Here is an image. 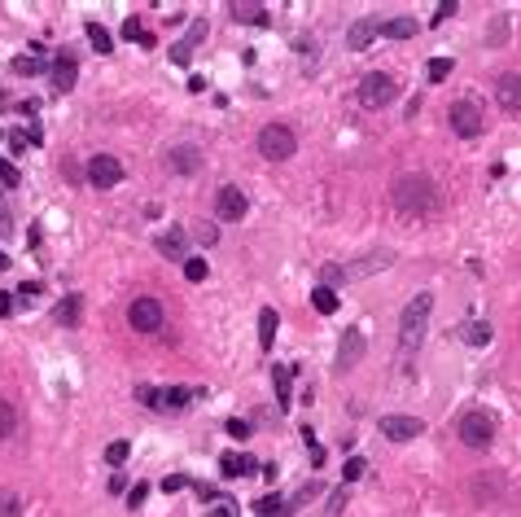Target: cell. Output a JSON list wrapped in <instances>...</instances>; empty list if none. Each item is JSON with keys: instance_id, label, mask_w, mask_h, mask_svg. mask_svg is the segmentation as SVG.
I'll return each mask as SVG.
<instances>
[{"instance_id": "obj_40", "label": "cell", "mask_w": 521, "mask_h": 517, "mask_svg": "<svg viewBox=\"0 0 521 517\" xmlns=\"http://www.w3.org/2000/svg\"><path fill=\"white\" fill-rule=\"evenodd\" d=\"M40 290H44L40 281H27V285H18V303H27V307H31V303L40 298Z\"/></svg>"}, {"instance_id": "obj_21", "label": "cell", "mask_w": 521, "mask_h": 517, "mask_svg": "<svg viewBox=\"0 0 521 517\" xmlns=\"http://www.w3.org/2000/svg\"><path fill=\"white\" fill-rule=\"evenodd\" d=\"M276 325H280L276 307H263V312H258V347L263 351H272V342H276Z\"/></svg>"}, {"instance_id": "obj_51", "label": "cell", "mask_w": 521, "mask_h": 517, "mask_svg": "<svg viewBox=\"0 0 521 517\" xmlns=\"http://www.w3.org/2000/svg\"><path fill=\"white\" fill-rule=\"evenodd\" d=\"M211 517H232V504H215V508H211Z\"/></svg>"}, {"instance_id": "obj_11", "label": "cell", "mask_w": 521, "mask_h": 517, "mask_svg": "<svg viewBox=\"0 0 521 517\" xmlns=\"http://www.w3.org/2000/svg\"><path fill=\"white\" fill-rule=\"evenodd\" d=\"M495 101H500V110L504 114H521V75L508 70L495 80Z\"/></svg>"}, {"instance_id": "obj_46", "label": "cell", "mask_w": 521, "mask_h": 517, "mask_svg": "<svg viewBox=\"0 0 521 517\" xmlns=\"http://www.w3.org/2000/svg\"><path fill=\"white\" fill-rule=\"evenodd\" d=\"M197 496H202V504H211V500H228V496H219L211 482H197Z\"/></svg>"}, {"instance_id": "obj_16", "label": "cell", "mask_w": 521, "mask_h": 517, "mask_svg": "<svg viewBox=\"0 0 521 517\" xmlns=\"http://www.w3.org/2000/svg\"><path fill=\"white\" fill-rule=\"evenodd\" d=\"M219 474L224 478H250V474H258V460L246 456V452H224L219 456Z\"/></svg>"}, {"instance_id": "obj_30", "label": "cell", "mask_w": 521, "mask_h": 517, "mask_svg": "<svg viewBox=\"0 0 521 517\" xmlns=\"http://www.w3.org/2000/svg\"><path fill=\"white\" fill-rule=\"evenodd\" d=\"M451 70H456V62H451V58H429V66H425V75H429L434 84H442Z\"/></svg>"}, {"instance_id": "obj_44", "label": "cell", "mask_w": 521, "mask_h": 517, "mask_svg": "<svg viewBox=\"0 0 521 517\" xmlns=\"http://www.w3.org/2000/svg\"><path fill=\"white\" fill-rule=\"evenodd\" d=\"M141 36H145L141 18H127V22H123V40H141Z\"/></svg>"}, {"instance_id": "obj_38", "label": "cell", "mask_w": 521, "mask_h": 517, "mask_svg": "<svg viewBox=\"0 0 521 517\" xmlns=\"http://www.w3.org/2000/svg\"><path fill=\"white\" fill-rule=\"evenodd\" d=\"M149 496V482H136V486H127V508H141Z\"/></svg>"}, {"instance_id": "obj_17", "label": "cell", "mask_w": 521, "mask_h": 517, "mask_svg": "<svg viewBox=\"0 0 521 517\" xmlns=\"http://www.w3.org/2000/svg\"><path fill=\"white\" fill-rule=\"evenodd\" d=\"M75 80H79V62L66 58V53H57V58H53V88H57V92H70Z\"/></svg>"}, {"instance_id": "obj_41", "label": "cell", "mask_w": 521, "mask_h": 517, "mask_svg": "<svg viewBox=\"0 0 521 517\" xmlns=\"http://www.w3.org/2000/svg\"><path fill=\"white\" fill-rule=\"evenodd\" d=\"M224 430H228V434H232V438H241V443H246V438H250V434H254V430H250V421H241V417H232V421H228V425H224Z\"/></svg>"}, {"instance_id": "obj_33", "label": "cell", "mask_w": 521, "mask_h": 517, "mask_svg": "<svg viewBox=\"0 0 521 517\" xmlns=\"http://www.w3.org/2000/svg\"><path fill=\"white\" fill-rule=\"evenodd\" d=\"M363 469H368V460H363V456H351V460L342 464V486L355 482V478H363Z\"/></svg>"}, {"instance_id": "obj_36", "label": "cell", "mask_w": 521, "mask_h": 517, "mask_svg": "<svg viewBox=\"0 0 521 517\" xmlns=\"http://www.w3.org/2000/svg\"><path fill=\"white\" fill-rule=\"evenodd\" d=\"M127 456H132V447H127V443H123V438H114V443L106 447V464H123Z\"/></svg>"}, {"instance_id": "obj_24", "label": "cell", "mask_w": 521, "mask_h": 517, "mask_svg": "<svg viewBox=\"0 0 521 517\" xmlns=\"http://www.w3.org/2000/svg\"><path fill=\"white\" fill-rule=\"evenodd\" d=\"M460 338H464L468 347H486V342H490V325H486V320H464V325H460Z\"/></svg>"}, {"instance_id": "obj_15", "label": "cell", "mask_w": 521, "mask_h": 517, "mask_svg": "<svg viewBox=\"0 0 521 517\" xmlns=\"http://www.w3.org/2000/svg\"><path fill=\"white\" fill-rule=\"evenodd\" d=\"M381 36V22L377 18H359L351 22V31H346V44L355 48V53H363V48H373V40Z\"/></svg>"}, {"instance_id": "obj_6", "label": "cell", "mask_w": 521, "mask_h": 517, "mask_svg": "<svg viewBox=\"0 0 521 517\" xmlns=\"http://www.w3.org/2000/svg\"><path fill=\"white\" fill-rule=\"evenodd\" d=\"M84 175H88L92 189H114V185H123V163L114 158V153H92Z\"/></svg>"}, {"instance_id": "obj_48", "label": "cell", "mask_w": 521, "mask_h": 517, "mask_svg": "<svg viewBox=\"0 0 521 517\" xmlns=\"http://www.w3.org/2000/svg\"><path fill=\"white\" fill-rule=\"evenodd\" d=\"M0 180H5V185H18V167L13 163H0Z\"/></svg>"}, {"instance_id": "obj_45", "label": "cell", "mask_w": 521, "mask_h": 517, "mask_svg": "<svg viewBox=\"0 0 521 517\" xmlns=\"http://www.w3.org/2000/svg\"><path fill=\"white\" fill-rule=\"evenodd\" d=\"M136 403L153 408V403H158V391H153V386H136Z\"/></svg>"}, {"instance_id": "obj_32", "label": "cell", "mask_w": 521, "mask_h": 517, "mask_svg": "<svg viewBox=\"0 0 521 517\" xmlns=\"http://www.w3.org/2000/svg\"><path fill=\"white\" fill-rule=\"evenodd\" d=\"M0 517H22V496H13V491H0Z\"/></svg>"}, {"instance_id": "obj_2", "label": "cell", "mask_w": 521, "mask_h": 517, "mask_svg": "<svg viewBox=\"0 0 521 517\" xmlns=\"http://www.w3.org/2000/svg\"><path fill=\"white\" fill-rule=\"evenodd\" d=\"M429 312H434V294L429 290H421V294L403 307V316H399V351H416V347H421Z\"/></svg>"}, {"instance_id": "obj_50", "label": "cell", "mask_w": 521, "mask_h": 517, "mask_svg": "<svg viewBox=\"0 0 521 517\" xmlns=\"http://www.w3.org/2000/svg\"><path fill=\"white\" fill-rule=\"evenodd\" d=\"M110 491H114V496H123V491H127V478H123V474H114V478H110Z\"/></svg>"}, {"instance_id": "obj_31", "label": "cell", "mask_w": 521, "mask_h": 517, "mask_svg": "<svg viewBox=\"0 0 521 517\" xmlns=\"http://www.w3.org/2000/svg\"><path fill=\"white\" fill-rule=\"evenodd\" d=\"M185 281H193V285H197V281H206V258L202 254H189L185 258Z\"/></svg>"}, {"instance_id": "obj_1", "label": "cell", "mask_w": 521, "mask_h": 517, "mask_svg": "<svg viewBox=\"0 0 521 517\" xmlns=\"http://www.w3.org/2000/svg\"><path fill=\"white\" fill-rule=\"evenodd\" d=\"M390 202H395V211L403 219H429V215H438V206H442L438 185L429 175H399L395 185H390Z\"/></svg>"}, {"instance_id": "obj_12", "label": "cell", "mask_w": 521, "mask_h": 517, "mask_svg": "<svg viewBox=\"0 0 521 517\" xmlns=\"http://www.w3.org/2000/svg\"><path fill=\"white\" fill-rule=\"evenodd\" d=\"M390 263H395V254H390V250H377L368 258H359V263H342V285H346V281H359V276H373V272H381Z\"/></svg>"}, {"instance_id": "obj_52", "label": "cell", "mask_w": 521, "mask_h": 517, "mask_svg": "<svg viewBox=\"0 0 521 517\" xmlns=\"http://www.w3.org/2000/svg\"><path fill=\"white\" fill-rule=\"evenodd\" d=\"M5 232H9V215H5V211H0V237H5Z\"/></svg>"}, {"instance_id": "obj_43", "label": "cell", "mask_w": 521, "mask_h": 517, "mask_svg": "<svg viewBox=\"0 0 521 517\" xmlns=\"http://www.w3.org/2000/svg\"><path fill=\"white\" fill-rule=\"evenodd\" d=\"M185 486H189L185 474H167V478H163V491H167V496H171V491H185Z\"/></svg>"}, {"instance_id": "obj_53", "label": "cell", "mask_w": 521, "mask_h": 517, "mask_svg": "<svg viewBox=\"0 0 521 517\" xmlns=\"http://www.w3.org/2000/svg\"><path fill=\"white\" fill-rule=\"evenodd\" d=\"M0 106H9V92H0Z\"/></svg>"}, {"instance_id": "obj_13", "label": "cell", "mask_w": 521, "mask_h": 517, "mask_svg": "<svg viewBox=\"0 0 521 517\" xmlns=\"http://www.w3.org/2000/svg\"><path fill=\"white\" fill-rule=\"evenodd\" d=\"M363 359V329H346L337 342V369H355Z\"/></svg>"}, {"instance_id": "obj_39", "label": "cell", "mask_w": 521, "mask_h": 517, "mask_svg": "<svg viewBox=\"0 0 521 517\" xmlns=\"http://www.w3.org/2000/svg\"><path fill=\"white\" fill-rule=\"evenodd\" d=\"M351 496H346V486H337L333 491V496H329V508H324V517H337V513H342V504H346Z\"/></svg>"}, {"instance_id": "obj_42", "label": "cell", "mask_w": 521, "mask_h": 517, "mask_svg": "<svg viewBox=\"0 0 521 517\" xmlns=\"http://www.w3.org/2000/svg\"><path fill=\"white\" fill-rule=\"evenodd\" d=\"M202 40H206V22L197 18V22H193V27H189V36H185V48H197Z\"/></svg>"}, {"instance_id": "obj_28", "label": "cell", "mask_w": 521, "mask_h": 517, "mask_svg": "<svg viewBox=\"0 0 521 517\" xmlns=\"http://www.w3.org/2000/svg\"><path fill=\"white\" fill-rule=\"evenodd\" d=\"M88 40H92V48H97V53H110V48H114V40H110V31L106 27H101V22H88Z\"/></svg>"}, {"instance_id": "obj_7", "label": "cell", "mask_w": 521, "mask_h": 517, "mask_svg": "<svg viewBox=\"0 0 521 517\" xmlns=\"http://www.w3.org/2000/svg\"><path fill=\"white\" fill-rule=\"evenodd\" d=\"M127 325H132L136 333H158L167 325L163 303L158 298H132V307H127Z\"/></svg>"}, {"instance_id": "obj_14", "label": "cell", "mask_w": 521, "mask_h": 517, "mask_svg": "<svg viewBox=\"0 0 521 517\" xmlns=\"http://www.w3.org/2000/svg\"><path fill=\"white\" fill-rule=\"evenodd\" d=\"M197 167H202V149L197 145H175L167 153V171H175V175H193Z\"/></svg>"}, {"instance_id": "obj_23", "label": "cell", "mask_w": 521, "mask_h": 517, "mask_svg": "<svg viewBox=\"0 0 521 517\" xmlns=\"http://www.w3.org/2000/svg\"><path fill=\"white\" fill-rule=\"evenodd\" d=\"M381 36L385 40H412L416 36V18H390V22H381Z\"/></svg>"}, {"instance_id": "obj_20", "label": "cell", "mask_w": 521, "mask_h": 517, "mask_svg": "<svg viewBox=\"0 0 521 517\" xmlns=\"http://www.w3.org/2000/svg\"><path fill=\"white\" fill-rule=\"evenodd\" d=\"M232 18L254 22V27H268V5H258V0H237V5H232Z\"/></svg>"}, {"instance_id": "obj_47", "label": "cell", "mask_w": 521, "mask_h": 517, "mask_svg": "<svg viewBox=\"0 0 521 517\" xmlns=\"http://www.w3.org/2000/svg\"><path fill=\"white\" fill-rule=\"evenodd\" d=\"M456 9H460V5H456V0H442V5L434 9V22H447V18H451Z\"/></svg>"}, {"instance_id": "obj_35", "label": "cell", "mask_w": 521, "mask_h": 517, "mask_svg": "<svg viewBox=\"0 0 521 517\" xmlns=\"http://www.w3.org/2000/svg\"><path fill=\"white\" fill-rule=\"evenodd\" d=\"M9 70H13V75H40V70H44V62L27 53V58H13V66H9Z\"/></svg>"}, {"instance_id": "obj_8", "label": "cell", "mask_w": 521, "mask_h": 517, "mask_svg": "<svg viewBox=\"0 0 521 517\" xmlns=\"http://www.w3.org/2000/svg\"><path fill=\"white\" fill-rule=\"evenodd\" d=\"M246 211H250V197H246L237 185H219V193H215V219H224V224H241Z\"/></svg>"}, {"instance_id": "obj_10", "label": "cell", "mask_w": 521, "mask_h": 517, "mask_svg": "<svg viewBox=\"0 0 521 517\" xmlns=\"http://www.w3.org/2000/svg\"><path fill=\"white\" fill-rule=\"evenodd\" d=\"M381 434L390 438V443H412V438L425 434V421H421V417H399V412H390V417H381Z\"/></svg>"}, {"instance_id": "obj_9", "label": "cell", "mask_w": 521, "mask_h": 517, "mask_svg": "<svg viewBox=\"0 0 521 517\" xmlns=\"http://www.w3.org/2000/svg\"><path fill=\"white\" fill-rule=\"evenodd\" d=\"M447 123H451V132L464 136V141L482 136V110L473 106V101H456V106L447 110Z\"/></svg>"}, {"instance_id": "obj_25", "label": "cell", "mask_w": 521, "mask_h": 517, "mask_svg": "<svg viewBox=\"0 0 521 517\" xmlns=\"http://www.w3.org/2000/svg\"><path fill=\"white\" fill-rule=\"evenodd\" d=\"M290 377H294V369H272V386H276V408H290V403H294V395H290Z\"/></svg>"}, {"instance_id": "obj_34", "label": "cell", "mask_w": 521, "mask_h": 517, "mask_svg": "<svg viewBox=\"0 0 521 517\" xmlns=\"http://www.w3.org/2000/svg\"><path fill=\"white\" fill-rule=\"evenodd\" d=\"M193 237H197L202 246H215V241H219V224H211V219H202V224L193 228Z\"/></svg>"}, {"instance_id": "obj_54", "label": "cell", "mask_w": 521, "mask_h": 517, "mask_svg": "<svg viewBox=\"0 0 521 517\" xmlns=\"http://www.w3.org/2000/svg\"><path fill=\"white\" fill-rule=\"evenodd\" d=\"M0 268H9V254H0Z\"/></svg>"}, {"instance_id": "obj_27", "label": "cell", "mask_w": 521, "mask_h": 517, "mask_svg": "<svg viewBox=\"0 0 521 517\" xmlns=\"http://www.w3.org/2000/svg\"><path fill=\"white\" fill-rule=\"evenodd\" d=\"M254 513L258 517H285V513H290V504H285L280 496H263V500H254Z\"/></svg>"}, {"instance_id": "obj_49", "label": "cell", "mask_w": 521, "mask_h": 517, "mask_svg": "<svg viewBox=\"0 0 521 517\" xmlns=\"http://www.w3.org/2000/svg\"><path fill=\"white\" fill-rule=\"evenodd\" d=\"M13 303H18L13 294H0V316H9V312H13Z\"/></svg>"}, {"instance_id": "obj_29", "label": "cell", "mask_w": 521, "mask_h": 517, "mask_svg": "<svg viewBox=\"0 0 521 517\" xmlns=\"http://www.w3.org/2000/svg\"><path fill=\"white\" fill-rule=\"evenodd\" d=\"M18 430V408L9 399H0V438H9Z\"/></svg>"}, {"instance_id": "obj_3", "label": "cell", "mask_w": 521, "mask_h": 517, "mask_svg": "<svg viewBox=\"0 0 521 517\" xmlns=\"http://www.w3.org/2000/svg\"><path fill=\"white\" fill-rule=\"evenodd\" d=\"M395 97H399V80H395V75H385V70H368V75L359 80V106H368V110H385Z\"/></svg>"}, {"instance_id": "obj_19", "label": "cell", "mask_w": 521, "mask_h": 517, "mask_svg": "<svg viewBox=\"0 0 521 517\" xmlns=\"http://www.w3.org/2000/svg\"><path fill=\"white\" fill-rule=\"evenodd\" d=\"M158 250L167 258H189V237H185V228H167L163 237H158Z\"/></svg>"}, {"instance_id": "obj_4", "label": "cell", "mask_w": 521, "mask_h": 517, "mask_svg": "<svg viewBox=\"0 0 521 517\" xmlns=\"http://www.w3.org/2000/svg\"><path fill=\"white\" fill-rule=\"evenodd\" d=\"M456 430H460V443L473 447V452H486V447L495 443V417H490V412H482V408L464 412Z\"/></svg>"}, {"instance_id": "obj_22", "label": "cell", "mask_w": 521, "mask_h": 517, "mask_svg": "<svg viewBox=\"0 0 521 517\" xmlns=\"http://www.w3.org/2000/svg\"><path fill=\"white\" fill-rule=\"evenodd\" d=\"M79 312H84V298L79 294H66L62 303H57V325H66V329H75V325H79Z\"/></svg>"}, {"instance_id": "obj_18", "label": "cell", "mask_w": 521, "mask_h": 517, "mask_svg": "<svg viewBox=\"0 0 521 517\" xmlns=\"http://www.w3.org/2000/svg\"><path fill=\"white\" fill-rule=\"evenodd\" d=\"M189 399H197L189 386H167V391H158V412H180V408H189Z\"/></svg>"}, {"instance_id": "obj_5", "label": "cell", "mask_w": 521, "mask_h": 517, "mask_svg": "<svg viewBox=\"0 0 521 517\" xmlns=\"http://www.w3.org/2000/svg\"><path fill=\"white\" fill-rule=\"evenodd\" d=\"M258 153L272 158V163H285V158L298 153V136L285 123H268V127H258Z\"/></svg>"}, {"instance_id": "obj_37", "label": "cell", "mask_w": 521, "mask_h": 517, "mask_svg": "<svg viewBox=\"0 0 521 517\" xmlns=\"http://www.w3.org/2000/svg\"><path fill=\"white\" fill-rule=\"evenodd\" d=\"M5 141H9V153H13V158H18V153H27V149H31V136L22 132V127H18V132H9Z\"/></svg>"}, {"instance_id": "obj_26", "label": "cell", "mask_w": 521, "mask_h": 517, "mask_svg": "<svg viewBox=\"0 0 521 517\" xmlns=\"http://www.w3.org/2000/svg\"><path fill=\"white\" fill-rule=\"evenodd\" d=\"M311 307H316L320 316H333V312H337V294L324 290V285H316V290H311Z\"/></svg>"}]
</instances>
